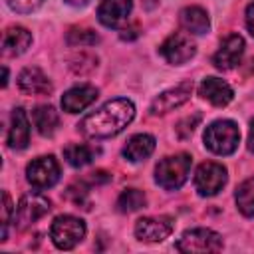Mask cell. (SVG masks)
I'll return each mask as SVG.
<instances>
[{
    "label": "cell",
    "mask_w": 254,
    "mask_h": 254,
    "mask_svg": "<svg viewBox=\"0 0 254 254\" xmlns=\"http://www.w3.org/2000/svg\"><path fill=\"white\" fill-rule=\"evenodd\" d=\"M135 117V105L129 99H111L97 111L89 113L77 127L85 137L107 139L121 133Z\"/></svg>",
    "instance_id": "cell-1"
},
{
    "label": "cell",
    "mask_w": 254,
    "mask_h": 254,
    "mask_svg": "<svg viewBox=\"0 0 254 254\" xmlns=\"http://www.w3.org/2000/svg\"><path fill=\"white\" fill-rule=\"evenodd\" d=\"M190 155L187 153H179V155H171L159 161L157 169H155V181L159 183V187H163L165 190H175L181 189L185 185V181L189 179L190 173Z\"/></svg>",
    "instance_id": "cell-2"
},
{
    "label": "cell",
    "mask_w": 254,
    "mask_h": 254,
    "mask_svg": "<svg viewBox=\"0 0 254 254\" xmlns=\"http://www.w3.org/2000/svg\"><path fill=\"white\" fill-rule=\"evenodd\" d=\"M240 141V131L234 121L220 119L206 127L204 131V145L216 155H230L236 151Z\"/></svg>",
    "instance_id": "cell-3"
},
{
    "label": "cell",
    "mask_w": 254,
    "mask_h": 254,
    "mask_svg": "<svg viewBox=\"0 0 254 254\" xmlns=\"http://www.w3.org/2000/svg\"><path fill=\"white\" fill-rule=\"evenodd\" d=\"M50 236H52V242L60 250H71L77 242L83 240V236H85V222L81 218H77V216L62 214V216H58L52 222Z\"/></svg>",
    "instance_id": "cell-4"
},
{
    "label": "cell",
    "mask_w": 254,
    "mask_h": 254,
    "mask_svg": "<svg viewBox=\"0 0 254 254\" xmlns=\"http://www.w3.org/2000/svg\"><path fill=\"white\" fill-rule=\"evenodd\" d=\"M52 208V202L40 194V192H28L20 198L18 206L14 208V224L18 230H26L28 226H32L36 220H40L42 216H46Z\"/></svg>",
    "instance_id": "cell-5"
},
{
    "label": "cell",
    "mask_w": 254,
    "mask_h": 254,
    "mask_svg": "<svg viewBox=\"0 0 254 254\" xmlns=\"http://www.w3.org/2000/svg\"><path fill=\"white\" fill-rule=\"evenodd\" d=\"M175 246L179 252H218L222 248V238L210 228H192L187 230Z\"/></svg>",
    "instance_id": "cell-6"
},
{
    "label": "cell",
    "mask_w": 254,
    "mask_h": 254,
    "mask_svg": "<svg viewBox=\"0 0 254 254\" xmlns=\"http://www.w3.org/2000/svg\"><path fill=\"white\" fill-rule=\"evenodd\" d=\"M26 179L34 189H50L60 181V165L52 155L38 157L26 167Z\"/></svg>",
    "instance_id": "cell-7"
},
{
    "label": "cell",
    "mask_w": 254,
    "mask_h": 254,
    "mask_svg": "<svg viewBox=\"0 0 254 254\" xmlns=\"http://www.w3.org/2000/svg\"><path fill=\"white\" fill-rule=\"evenodd\" d=\"M224 185H226V169L220 163L206 161V163L198 165V169L194 173V187H196L198 194L212 196L218 190H222Z\"/></svg>",
    "instance_id": "cell-8"
},
{
    "label": "cell",
    "mask_w": 254,
    "mask_h": 254,
    "mask_svg": "<svg viewBox=\"0 0 254 254\" xmlns=\"http://www.w3.org/2000/svg\"><path fill=\"white\" fill-rule=\"evenodd\" d=\"M159 52H161V56H163L169 64L181 65V64L189 62V60L194 56L196 46H194V42H192V38H190L189 34L175 32V34H171V36L161 44Z\"/></svg>",
    "instance_id": "cell-9"
},
{
    "label": "cell",
    "mask_w": 254,
    "mask_h": 254,
    "mask_svg": "<svg viewBox=\"0 0 254 254\" xmlns=\"http://www.w3.org/2000/svg\"><path fill=\"white\" fill-rule=\"evenodd\" d=\"M173 218L171 216H147L135 222V236L141 242H161L171 236L173 232Z\"/></svg>",
    "instance_id": "cell-10"
},
{
    "label": "cell",
    "mask_w": 254,
    "mask_h": 254,
    "mask_svg": "<svg viewBox=\"0 0 254 254\" xmlns=\"http://www.w3.org/2000/svg\"><path fill=\"white\" fill-rule=\"evenodd\" d=\"M190 93H192V81H183V83H179V85H175V87L159 93L153 99V103H151V113L153 115L169 113L175 107H181L183 103H187L189 97H190Z\"/></svg>",
    "instance_id": "cell-11"
},
{
    "label": "cell",
    "mask_w": 254,
    "mask_h": 254,
    "mask_svg": "<svg viewBox=\"0 0 254 254\" xmlns=\"http://www.w3.org/2000/svg\"><path fill=\"white\" fill-rule=\"evenodd\" d=\"M244 54V40L238 34H230L218 48V52L214 54L212 62L218 69H232L240 64Z\"/></svg>",
    "instance_id": "cell-12"
},
{
    "label": "cell",
    "mask_w": 254,
    "mask_h": 254,
    "mask_svg": "<svg viewBox=\"0 0 254 254\" xmlns=\"http://www.w3.org/2000/svg\"><path fill=\"white\" fill-rule=\"evenodd\" d=\"M133 2L131 0H103L97 10V18L107 28H119L127 22L131 14Z\"/></svg>",
    "instance_id": "cell-13"
},
{
    "label": "cell",
    "mask_w": 254,
    "mask_h": 254,
    "mask_svg": "<svg viewBox=\"0 0 254 254\" xmlns=\"http://www.w3.org/2000/svg\"><path fill=\"white\" fill-rule=\"evenodd\" d=\"M18 87L28 95H48L54 85L40 67H26L18 75Z\"/></svg>",
    "instance_id": "cell-14"
},
{
    "label": "cell",
    "mask_w": 254,
    "mask_h": 254,
    "mask_svg": "<svg viewBox=\"0 0 254 254\" xmlns=\"http://www.w3.org/2000/svg\"><path fill=\"white\" fill-rule=\"evenodd\" d=\"M198 93H200V97H204L206 101H210L216 107L228 105L232 101V97H234L232 87L226 81L218 79V77H206V79H202V83L198 87Z\"/></svg>",
    "instance_id": "cell-15"
},
{
    "label": "cell",
    "mask_w": 254,
    "mask_h": 254,
    "mask_svg": "<svg viewBox=\"0 0 254 254\" xmlns=\"http://www.w3.org/2000/svg\"><path fill=\"white\" fill-rule=\"evenodd\" d=\"M95 97H97V89L93 85H77L64 93L62 107L67 113H79L85 107H89L95 101Z\"/></svg>",
    "instance_id": "cell-16"
},
{
    "label": "cell",
    "mask_w": 254,
    "mask_h": 254,
    "mask_svg": "<svg viewBox=\"0 0 254 254\" xmlns=\"http://www.w3.org/2000/svg\"><path fill=\"white\" fill-rule=\"evenodd\" d=\"M32 44V34L22 26H10L4 32L2 40V54L4 56H20Z\"/></svg>",
    "instance_id": "cell-17"
},
{
    "label": "cell",
    "mask_w": 254,
    "mask_h": 254,
    "mask_svg": "<svg viewBox=\"0 0 254 254\" xmlns=\"http://www.w3.org/2000/svg\"><path fill=\"white\" fill-rule=\"evenodd\" d=\"M30 141V123L26 117L24 109H14L12 111V121H10V131H8V145L12 149H24Z\"/></svg>",
    "instance_id": "cell-18"
},
{
    "label": "cell",
    "mask_w": 254,
    "mask_h": 254,
    "mask_svg": "<svg viewBox=\"0 0 254 254\" xmlns=\"http://www.w3.org/2000/svg\"><path fill=\"white\" fill-rule=\"evenodd\" d=\"M153 151H155V139L147 133H139L127 141V145L123 147V157L131 163H139L145 161Z\"/></svg>",
    "instance_id": "cell-19"
},
{
    "label": "cell",
    "mask_w": 254,
    "mask_h": 254,
    "mask_svg": "<svg viewBox=\"0 0 254 254\" xmlns=\"http://www.w3.org/2000/svg\"><path fill=\"white\" fill-rule=\"evenodd\" d=\"M181 26L190 34H206L210 28L208 14L200 6H187L181 10Z\"/></svg>",
    "instance_id": "cell-20"
},
{
    "label": "cell",
    "mask_w": 254,
    "mask_h": 254,
    "mask_svg": "<svg viewBox=\"0 0 254 254\" xmlns=\"http://www.w3.org/2000/svg\"><path fill=\"white\" fill-rule=\"evenodd\" d=\"M32 117H34V125L38 129V133L44 135V137L54 135V131H56V127L60 123L58 111L52 105H40V107H36L34 113H32Z\"/></svg>",
    "instance_id": "cell-21"
},
{
    "label": "cell",
    "mask_w": 254,
    "mask_h": 254,
    "mask_svg": "<svg viewBox=\"0 0 254 254\" xmlns=\"http://www.w3.org/2000/svg\"><path fill=\"white\" fill-rule=\"evenodd\" d=\"M97 153L99 151L95 147H89V145H83V143H75V145H67L65 147L64 157L71 167H83V165L91 163Z\"/></svg>",
    "instance_id": "cell-22"
},
{
    "label": "cell",
    "mask_w": 254,
    "mask_h": 254,
    "mask_svg": "<svg viewBox=\"0 0 254 254\" xmlns=\"http://www.w3.org/2000/svg\"><path fill=\"white\" fill-rule=\"evenodd\" d=\"M147 204V196L139 189H125L117 198V208L121 212H135Z\"/></svg>",
    "instance_id": "cell-23"
},
{
    "label": "cell",
    "mask_w": 254,
    "mask_h": 254,
    "mask_svg": "<svg viewBox=\"0 0 254 254\" xmlns=\"http://www.w3.org/2000/svg\"><path fill=\"white\" fill-rule=\"evenodd\" d=\"M236 204L244 216H254V177L236 189Z\"/></svg>",
    "instance_id": "cell-24"
},
{
    "label": "cell",
    "mask_w": 254,
    "mask_h": 254,
    "mask_svg": "<svg viewBox=\"0 0 254 254\" xmlns=\"http://www.w3.org/2000/svg\"><path fill=\"white\" fill-rule=\"evenodd\" d=\"M65 40L69 46H93L99 42V36L89 28H71Z\"/></svg>",
    "instance_id": "cell-25"
},
{
    "label": "cell",
    "mask_w": 254,
    "mask_h": 254,
    "mask_svg": "<svg viewBox=\"0 0 254 254\" xmlns=\"http://www.w3.org/2000/svg\"><path fill=\"white\" fill-rule=\"evenodd\" d=\"M65 196L75 204V206H83V208H89L87 204V190H85V187L83 185H71L67 190H65Z\"/></svg>",
    "instance_id": "cell-26"
},
{
    "label": "cell",
    "mask_w": 254,
    "mask_h": 254,
    "mask_svg": "<svg viewBox=\"0 0 254 254\" xmlns=\"http://www.w3.org/2000/svg\"><path fill=\"white\" fill-rule=\"evenodd\" d=\"M6 2H8V6H10L14 12L28 14V12H34L36 8H40L44 0H6Z\"/></svg>",
    "instance_id": "cell-27"
},
{
    "label": "cell",
    "mask_w": 254,
    "mask_h": 254,
    "mask_svg": "<svg viewBox=\"0 0 254 254\" xmlns=\"http://www.w3.org/2000/svg\"><path fill=\"white\" fill-rule=\"evenodd\" d=\"M200 121V115L198 113H194L192 117H187V119H183L179 125H177V133H179V137H189L192 131H194V127H196V123Z\"/></svg>",
    "instance_id": "cell-28"
},
{
    "label": "cell",
    "mask_w": 254,
    "mask_h": 254,
    "mask_svg": "<svg viewBox=\"0 0 254 254\" xmlns=\"http://www.w3.org/2000/svg\"><path fill=\"white\" fill-rule=\"evenodd\" d=\"M2 198H4V206H2V238L0 240H6V230H8V222H10V214H12V200L6 190L2 192Z\"/></svg>",
    "instance_id": "cell-29"
},
{
    "label": "cell",
    "mask_w": 254,
    "mask_h": 254,
    "mask_svg": "<svg viewBox=\"0 0 254 254\" xmlns=\"http://www.w3.org/2000/svg\"><path fill=\"white\" fill-rule=\"evenodd\" d=\"M109 179H111V175L105 173V171H93V173H89V183L91 185H101V183H107Z\"/></svg>",
    "instance_id": "cell-30"
},
{
    "label": "cell",
    "mask_w": 254,
    "mask_h": 254,
    "mask_svg": "<svg viewBox=\"0 0 254 254\" xmlns=\"http://www.w3.org/2000/svg\"><path fill=\"white\" fill-rule=\"evenodd\" d=\"M246 28L254 36V2L248 4V8H246Z\"/></svg>",
    "instance_id": "cell-31"
},
{
    "label": "cell",
    "mask_w": 254,
    "mask_h": 254,
    "mask_svg": "<svg viewBox=\"0 0 254 254\" xmlns=\"http://www.w3.org/2000/svg\"><path fill=\"white\" fill-rule=\"evenodd\" d=\"M248 147H250V151H254V119H252V123H250V135H248Z\"/></svg>",
    "instance_id": "cell-32"
},
{
    "label": "cell",
    "mask_w": 254,
    "mask_h": 254,
    "mask_svg": "<svg viewBox=\"0 0 254 254\" xmlns=\"http://www.w3.org/2000/svg\"><path fill=\"white\" fill-rule=\"evenodd\" d=\"M67 4H71V6H81V4H87L89 0H65Z\"/></svg>",
    "instance_id": "cell-33"
},
{
    "label": "cell",
    "mask_w": 254,
    "mask_h": 254,
    "mask_svg": "<svg viewBox=\"0 0 254 254\" xmlns=\"http://www.w3.org/2000/svg\"><path fill=\"white\" fill-rule=\"evenodd\" d=\"M8 83V69L4 67V79H2V85H6Z\"/></svg>",
    "instance_id": "cell-34"
}]
</instances>
